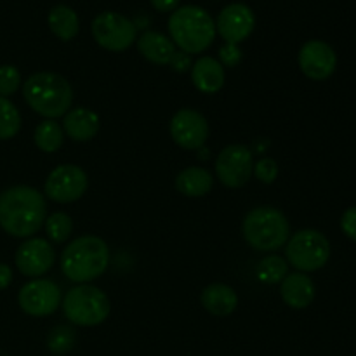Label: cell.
<instances>
[{
  "label": "cell",
  "instance_id": "obj_1",
  "mask_svg": "<svg viewBox=\"0 0 356 356\" xmlns=\"http://www.w3.org/2000/svg\"><path fill=\"white\" fill-rule=\"evenodd\" d=\"M47 204L31 186H13L0 193V228L16 238H30L44 226Z\"/></svg>",
  "mask_w": 356,
  "mask_h": 356
},
{
  "label": "cell",
  "instance_id": "obj_2",
  "mask_svg": "<svg viewBox=\"0 0 356 356\" xmlns=\"http://www.w3.org/2000/svg\"><path fill=\"white\" fill-rule=\"evenodd\" d=\"M110 264V250L103 238L82 235L70 242L61 254V270L75 284H89L103 277Z\"/></svg>",
  "mask_w": 356,
  "mask_h": 356
},
{
  "label": "cell",
  "instance_id": "obj_3",
  "mask_svg": "<svg viewBox=\"0 0 356 356\" xmlns=\"http://www.w3.org/2000/svg\"><path fill=\"white\" fill-rule=\"evenodd\" d=\"M23 96L35 113L54 120L65 117L72 108L73 89L59 73L38 72L28 76L23 86Z\"/></svg>",
  "mask_w": 356,
  "mask_h": 356
},
{
  "label": "cell",
  "instance_id": "obj_4",
  "mask_svg": "<svg viewBox=\"0 0 356 356\" xmlns=\"http://www.w3.org/2000/svg\"><path fill=\"white\" fill-rule=\"evenodd\" d=\"M169 33L174 45L186 54H200L216 38V21L198 6H181L169 17Z\"/></svg>",
  "mask_w": 356,
  "mask_h": 356
},
{
  "label": "cell",
  "instance_id": "obj_5",
  "mask_svg": "<svg viewBox=\"0 0 356 356\" xmlns=\"http://www.w3.org/2000/svg\"><path fill=\"white\" fill-rule=\"evenodd\" d=\"M242 235L252 249L273 252L291 238V225L282 211L271 205H261L247 212L242 222Z\"/></svg>",
  "mask_w": 356,
  "mask_h": 356
},
{
  "label": "cell",
  "instance_id": "obj_6",
  "mask_svg": "<svg viewBox=\"0 0 356 356\" xmlns=\"http://www.w3.org/2000/svg\"><path fill=\"white\" fill-rule=\"evenodd\" d=\"M68 322L79 327H96L110 315V299L101 289L89 284L72 287L61 301Z\"/></svg>",
  "mask_w": 356,
  "mask_h": 356
},
{
  "label": "cell",
  "instance_id": "obj_7",
  "mask_svg": "<svg viewBox=\"0 0 356 356\" xmlns=\"http://www.w3.org/2000/svg\"><path fill=\"white\" fill-rule=\"evenodd\" d=\"M285 245L287 263L301 273L322 270L330 259V242L318 229H301Z\"/></svg>",
  "mask_w": 356,
  "mask_h": 356
},
{
  "label": "cell",
  "instance_id": "obj_8",
  "mask_svg": "<svg viewBox=\"0 0 356 356\" xmlns=\"http://www.w3.org/2000/svg\"><path fill=\"white\" fill-rule=\"evenodd\" d=\"M90 31L99 47L111 52H122L127 51L136 42L138 26L124 14L104 10L94 17Z\"/></svg>",
  "mask_w": 356,
  "mask_h": 356
},
{
  "label": "cell",
  "instance_id": "obj_9",
  "mask_svg": "<svg viewBox=\"0 0 356 356\" xmlns=\"http://www.w3.org/2000/svg\"><path fill=\"white\" fill-rule=\"evenodd\" d=\"M61 301L63 296L59 285L47 278H33L24 284L17 294L19 308L26 315L37 318L52 315L61 306Z\"/></svg>",
  "mask_w": 356,
  "mask_h": 356
},
{
  "label": "cell",
  "instance_id": "obj_10",
  "mask_svg": "<svg viewBox=\"0 0 356 356\" xmlns=\"http://www.w3.org/2000/svg\"><path fill=\"white\" fill-rule=\"evenodd\" d=\"M89 186L86 170L73 163L58 165L51 170L44 184V191L47 198L58 204H70L83 197Z\"/></svg>",
  "mask_w": 356,
  "mask_h": 356
},
{
  "label": "cell",
  "instance_id": "obj_11",
  "mask_svg": "<svg viewBox=\"0 0 356 356\" xmlns=\"http://www.w3.org/2000/svg\"><path fill=\"white\" fill-rule=\"evenodd\" d=\"M254 172L252 152L243 145H229L216 159V174L228 188H242Z\"/></svg>",
  "mask_w": 356,
  "mask_h": 356
},
{
  "label": "cell",
  "instance_id": "obj_12",
  "mask_svg": "<svg viewBox=\"0 0 356 356\" xmlns=\"http://www.w3.org/2000/svg\"><path fill=\"white\" fill-rule=\"evenodd\" d=\"M170 138L184 149H200L209 138V122L200 111L183 108L170 120Z\"/></svg>",
  "mask_w": 356,
  "mask_h": 356
},
{
  "label": "cell",
  "instance_id": "obj_13",
  "mask_svg": "<svg viewBox=\"0 0 356 356\" xmlns=\"http://www.w3.org/2000/svg\"><path fill=\"white\" fill-rule=\"evenodd\" d=\"M256 28V16L247 3L235 2L226 6L216 19V33L226 44H236L247 40Z\"/></svg>",
  "mask_w": 356,
  "mask_h": 356
},
{
  "label": "cell",
  "instance_id": "obj_14",
  "mask_svg": "<svg viewBox=\"0 0 356 356\" xmlns=\"http://www.w3.org/2000/svg\"><path fill=\"white\" fill-rule=\"evenodd\" d=\"M298 63L301 72L315 82L329 79L337 66L336 51L323 40H308L299 49Z\"/></svg>",
  "mask_w": 356,
  "mask_h": 356
},
{
  "label": "cell",
  "instance_id": "obj_15",
  "mask_svg": "<svg viewBox=\"0 0 356 356\" xmlns=\"http://www.w3.org/2000/svg\"><path fill=\"white\" fill-rule=\"evenodd\" d=\"M56 254L49 240L45 238H28L17 247L14 263L21 275L30 278H38L47 273L52 268Z\"/></svg>",
  "mask_w": 356,
  "mask_h": 356
},
{
  "label": "cell",
  "instance_id": "obj_16",
  "mask_svg": "<svg viewBox=\"0 0 356 356\" xmlns=\"http://www.w3.org/2000/svg\"><path fill=\"white\" fill-rule=\"evenodd\" d=\"M280 296L287 306L294 309H305L315 301V282L306 273H289L280 284Z\"/></svg>",
  "mask_w": 356,
  "mask_h": 356
},
{
  "label": "cell",
  "instance_id": "obj_17",
  "mask_svg": "<svg viewBox=\"0 0 356 356\" xmlns=\"http://www.w3.org/2000/svg\"><path fill=\"white\" fill-rule=\"evenodd\" d=\"M99 125L101 122L97 113H94L89 108L79 106L66 111V115L63 117L61 127L72 141L86 143L90 141V139L97 134Z\"/></svg>",
  "mask_w": 356,
  "mask_h": 356
},
{
  "label": "cell",
  "instance_id": "obj_18",
  "mask_svg": "<svg viewBox=\"0 0 356 356\" xmlns=\"http://www.w3.org/2000/svg\"><path fill=\"white\" fill-rule=\"evenodd\" d=\"M226 80L225 66L212 56H202L193 63L191 82L200 92L216 94L222 89Z\"/></svg>",
  "mask_w": 356,
  "mask_h": 356
},
{
  "label": "cell",
  "instance_id": "obj_19",
  "mask_svg": "<svg viewBox=\"0 0 356 356\" xmlns=\"http://www.w3.org/2000/svg\"><path fill=\"white\" fill-rule=\"evenodd\" d=\"M138 49L143 58L153 65H169L176 54L174 42L160 31H145L138 38Z\"/></svg>",
  "mask_w": 356,
  "mask_h": 356
},
{
  "label": "cell",
  "instance_id": "obj_20",
  "mask_svg": "<svg viewBox=\"0 0 356 356\" xmlns=\"http://www.w3.org/2000/svg\"><path fill=\"white\" fill-rule=\"evenodd\" d=\"M200 302L211 315L228 316L238 306V296L229 285L212 284L202 291Z\"/></svg>",
  "mask_w": 356,
  "mask_h": 356
},
{
  "label": "cell",
  "instance_id": "obj_21",
  "mask_svg": "<svg viewBox=\"0 0 356 356\" xmlns=\"http://www.w3.org/2000/svg\"><path fill=\"white\" fill-rule=\"evenodd\" d=\"M214 177L204 167H188L176 177V188L181 195L190 198L205 197L212 190Z\"/></svg>",
  "mask_w": 356,
  "mask_h": 356
},
{
  "label": "cell",
  "instance_id": "obj_22",
  "mask_svg": "<svg viewBox=\"0 0 356 356\" xmlns=\"http://www.w3.org/2000/svg\"><path fill=\"white\" fill-rule=\"evenodd\" d=\"M47 23L52 33L63 42L73 40L80 31L79 14L66 3H58L49 10Z\"/></svg>",
  "mask_w": 356,
  "mask_h": 356
},
{
  "label": "cell",
  "instance_id": "obj_23",
  "mask_svg": "<svg viewBox=\"0 0 356 356\" xmlns=\"http://www.w3.org/2000/svg\"><path fill=\"white\" fill-rule=\"evenodd\" d=\"M33 141L37 148L44 153L58 152L65 141V131L56 120H44L37 125L33 134Z\"/></svg>",
  "mask_w": 356,
  "mask_h": 356
},
{
  "label": "cell",
  "instance_id": "obj_24",
  "mask_svg": "<svg viewBox=\"0 0 356 356\" xmlns=\"http://www.w3.org/2000/svg\"><path fill=\"white\" fill-rule=\"evenodd\" d=\"M256 273L263 284H282V280L289 275V263L280 256H268L257 264Z\"/></svg>",
  "mask_w": 356,
  "mask_h": 356
},
{
  "label": "cell",
  "instance_id": "obj_25",
  "mask_svg": "<svg viewBox=\"0 0 356 356\" xmlns=\"http://www.w3.org/2000/svg\"><path fill=\"white\" fill-rule=\"evenodd\" d=\"M21 129V113L16 104L0 96V141L13 139Z\"/></svg>",
  "mask_w": 356,
  "mask_h": 356
},
{
  "label": "cell",
  "instance_id": "obj_26",
  "mask_svg": "<svg viewBox=\"0 0 356 356\" xmlns=\"http://www.w3.org/2000/svg\"><path fill=\"white\" fill-rule=\"evenodd\" d=\"M76 334L68 325H56L47 336V350L54 355H66L75 348Z\"/></svg>",
  "mask_w": 356,
  "mask_h": 356
},
{
  "label": "cell",
  "instance_id": "obj_27",
  "mask_svg": "<svg viewBox=\"0 0 356 356\" xmlns=\"http://www.w3.org/2000/svg\"><path fill=\"white\" fill-rule=\"evenodd\" d=\"M45 233L49 240L54 243H63L70 238L73 232V221L65 212H54L49 218H45Z\"/></svg>",
  "mask_w": 356,
  "mask_h": 356
},
{
  "label": "cell",
  "instance_id": "obj_28",
  "mask_svg": "<svg viewBox=\"0 0 356 356\" xmlns=\"http://www.w3.org/2000/svg\"><path fill=\"white\" fill-rule=\"evenodd\" d=\"M21 86V73L16 66L2 65L0 66V96L7 97L16 92Z\"/></svg>",
  "mask_w": 356,
  "mask_h": 356
},
{
  "label": "cell",
  "instance_id": "obj_29",
  "mask_svg": "<svg viewBox=\"0 0 356 356\" xmlns=\"http://www.w3.org/2000/svg\"><path fill=\"white\" fill-rule=\"evenodd\" d=\"M254 176L264 184L275 183L278 176V163L273 159H261L259 162H254Z\"/></svg>",
  "mask_w": 356,
  "mask_h": 356
},
{
  "label": "cell",
  "instance_id": "obj_30",
  "mask_svg": "<svg viewBox=\"0 0 356 356\" xmlns=\"http://www.w3.org/2000/svg\"><path fill=\"white\" fill-rule=\"evenodd\" d=\"M219 63L228 68H235L242 61V49L236 44H225L219 49Z\"/></svg>",
  "mask_w": 356,
  "mask_h": 356
},
{
  "label": "cell",
  "instance_id": "obj_31",
  "mask_svg": "<svg viewBox=\"0 0 356 356\" xmlns=\"http://www.w3.org/2000/svg\"><path fill=\"white\" fill-rule=\"evenodd\" d=\"M341 229H343V233L348 238L356 242V205L348 209L343 214V218H341Z\"/></svg>",
  "mask_w": 356,
  "mask_h": 356
},
{
  "label": "cell",
  "instance_id": "obj_32",
  "mask_svg": "<svg viewBox=\"0 0 356 356\" xmlns=\"http://www.w3.org/2000/svg\"><path fill=\"white\" fill-rule=\"evenodd\" d=\"M169 65L172 66L174 72H177V73L188 72V70L191 68L190 54H186V52H183V51H176V54L172 56V59H170Z\"/></svg>",
  "mask_w": 356,
  "mask_h": 356
},
{
  "label": "cell",
  "instance_id": "obj_33",
  "mask_svg": "<svg viewBox=\"0 0 356 356\" xmlns=\"http://www.w3.org/2000/svg\"><path fill=\"white\" fill-rule=\"evenodd\" d=\"M179 2L181 0H149L153 9L159 10V13H172L179 7Z\"/></svg>",
  "mask_w": 356,
  "mask_h": 356
},
{
  "label": "cell",
  "instance_id": "obj_34",
  "mask_svg": "<svg viewBox=\"0 0 356 356\" xmlns=\"http://www.w3.org/2000/svg\"><path fill=\"white\" fill-rule=\"evenodd\" d=\"M13 282V270L9 264L0 263V291H6Z\"/></svg>",
  "mask_w": 356,
  "mask_h": 356
}]
</instances>
